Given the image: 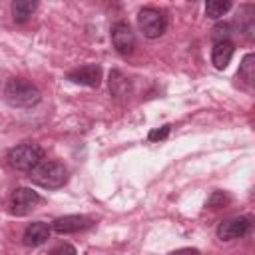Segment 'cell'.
<instances>
[{
    "instance_id": "277c9868",
    "label": "cell",
    "mask_w": 255,
    "mask_h": 255,
    "mask_svg": "<svg viewBox=\"0 0 255 255\" xmlns=\"http://www.w3.org/2000/svg\"><path fill=\"white\" fill-rule=\"evenodd\" d=\"M137 26L147 40H155L167 30V16L153 6H145L137 12Z\"/></svg>"
},
{
    "instance_id": "44dd1931",
    "label": "cell",
    "mask_w": 255,
    "mask_h": 255,
    "mask_svg": "<svg viewBox=\"0 0 255 255\" xmlns=\"http://www.w3.org/2000/svg\"><path fill=\"white\" fill-rule=\"evenodd\" d=\"M169 255H201L197 249H193V247H181V249H175V251H171Z\"/></svg>"
},
{
    "instance_id": "7a4b0ae2",
    "label": "cell",
    "mask_w": 255,
    "mask_h": 255,
    "mask_svg": "<svg viewBox=\"0 0 255 255\" xmlns=\"http://www.w3.org/2000/svg\"><path fill=\"white\" fill-rule=\"evenodd\" d=\"M28 177L32 183L44 187V189H60L68 181V169L60 161H40L34 169L28 171Z\"/></svg>"
},
{
    "instance_id": "52a82bcc",
    "label": "cell",
    "mask_w": 255,
    "mask_h": 255,
    "mask_svg": "<svg viewBox=\"0 0 255 255\" xmlns=\"http://www.w3.org/2000/svg\"><path fill=\"white\" fill-rule=\"evenodd\" d=\"M253 227V221L251 217H245V215H237V217H229V219H223L219 225H217V237L221 241H233V239H241L245 237Z\"/></svg>"
},
{
    "instance_id": "2e32d148",
    "label": "cell",
    "mask_w": 255,
    "mask_h": 255,
    "mask_svg": "<svg viewBox=\"0 0 255 255\" xmlns=\"http://www.w3.org/2000/svg\"><path fill=\"white\" fill-rule=\"evenodd\" d=\"M231 2H221V0H209L205 2V16L211 18V20H219L221 16H225L229 10H231Z\"/></svg>"
},
{
    "instance_id": "30bf717a",
    "label": "cell",
    "mask_w": 255,
    "mask_h": 255,
    "mask_svg": "<svg viewBox=\"0 0 255 255\" xmlns=\"http://www.w3.org/2000/svg\"><path fill=\"white\" fill-rule=\"evenodd\" d=\"M50 233H52V227L44 221H34L30 223L26 229H24V235H22V243L26 247H40L42 243H46L50 239Z\"/></svg>"
},
{
    "instance_id": "3957f363",
    "label": "cell",
    "mask_w": 255,
    "mask_h": 255,
    "mask_svg": "<svg viewBox=\"0 0 255 255\" xmlns=\"http://www.w3.org/2000/svg\"><path fill=\"white\" fill-rule=\"evenodd\" d=\"M6 161L12 169H18V171H30L34 169L40 161H44V147L38 145V143H20L16 147H12L8 153H6Z\"/></svg>"
},
{
    "instance_id": "ac0fdd59",
    "label": "cell",
    "mask_w": 255,
    "mask_h": 255,
    "mask_svg": "<svg viewBox=\"0 0 255 255\" xmlns=\"http://www.w3.org/2000/svg\"><path fill=\"white\" fill-rule=\"evenodd\" d=\"M229 36H231V24H227V22H219V24L213 28V32H211V38H213L215 42L229 40Z\"/></svg>"
},
{
    "instance_id": "7c38bea8",
    "label": "cell",
    "mask_w": 255,
    "mask_h": 255,
    "mask_svg": "<svg viewBox=\"0 0 255 255\" xmlns=\"http://www.w3.org/2000/svg\"><path fill=\"white\" fill-rule=\"evenodd\" d=\"M108 84H110V94H112L116 100H126V98H129V94H131V82H129V78L124 76L120 70H112V72H110Z\"/></svg>"
},
{
    "instance_id": "4fadbf2b",
    "label": "cell",
    "mask_w": 255,
    "mask_h": 255,
    "mask_svg": "<svg viewBox=\"0 0 255 255\" xmlns=\"http://www.w3.org/2000/svg\"><path fill=\"white\" fill-rule=\"evenodd\" d=\"M36 8H38L36 0H16V2H12V8H10L12 10V20L16 24H24L32 18Z\"/></svg>"
},
{
    "instance_id": "9c48e42d",
    "label": "cell",
    "mask_w": 255,
    "mask_h": 255,
    "mask_svg": "<svg viewBox=\"0 0 255 255\" xmlns=\"http://www.w3.org/2000/svg\"><path fill=\"white\" fill-rule=\"evenodd\" d=\"M94 225V221L86 215H64L52 221V231L60 233V235H68V233H78L84 229H90Z\"/></svg>"
},
{
    "instance_id": "e0dca14e",
    "label": "cell",
    "mask_w": 255,
    "mask_h": 255,
    "mask_svg": "<svg viewBox=\"0 0 255 255\" xmlns=\"http://www.w3.org/2000/svg\"><path fill=\"white\" fill-rule=\"evenodd\" d=\"M231 201V197L225 193V191H213L211 195H209V199L205 201V207H209V209H221L223 205H227Z\"/></svg>"
},
{
    "instance_id": "8fae6325",
    "label": "cell",
    "mask_w": 255,
    "mask_h": 255,
    "mask_svg": "<svg viewBox=\"0 0 255 255\" xmlns=\"http://www.w3.org/2000/svg\"><path fill=\"white\" fill-rule=\"evenodd\" d=\"M235 46L231 40H223V42H215V46L211 48V64L215 70H225L233 58Z\"/></svg>"
},
{
    "instance_id": "d6986e66",
    "label": "cell",
    "mask_w": 255,
    "mask_h": 255,
    "mask_svg": "<svg viewBox=\"0 0 255 255\" xmlns=\"http://www.w3.org/2000/svg\"><path fill=\"white\" fill-rule=\"evenodd\" d=\"M169 131H171V126L165 124V126H161V128L151 129V131L147 133V139H149V141H161V139H165V137L169 135Z\"/></svg>"
},
{
    "instance_id": "8992f818",
    "label": "cell",
    "mask_w": 255,
    "mask_h": 255,
    "mask_svg": "<svg viewBox=\"0 0 255 255\" xmlns=\"http://www.w3.org/2000/svg\"><path fill=\"white\" fill-rule=\"evenodd\" d=\"M40 201H42V197L38 195V191L30 189V187H16L10 195L8 207H10L12 215L22 217V215H28Z\"/></svg>"
},
{
    "instance_id": "9a60e30c",
    "label": "cell",
    "mask_w": 255,
    "mask_h": 255,
    "mask_svg": "<svg viewBox=\"0 0 255 255\" xmlns=\"http://www.w3.org/2000/svg\"><path fill=\"white\" fill-rule=\"evenodd\" d=\"M237 76H239L247 86H253V82H255V54L249 52V54L243 56V60H241V64H239Z\"/></svg>"
},
{
    "instance_id": "ffe728a7",
    "label": "cell",
    "mask_w": 255,
    "mask_h": 255,
    "mask_svg": "<svg viewBox=\"0 0 255 255\" xmlns=\"http://www.w3.org/2000/svg\"><path fill=\"white\" fill-rule=\"evenodd\" d=\"M48 255H78L76 247L70 245V243H62V245H56Z\"/></svg>"
},
{
    "instance_id": "5b68a950",
    "label": "cell",
    "mask_w": 255,
    "mask_h": 255,
    "mask_svg": "<svg viewBox=\"0 0 255 255\" xmlns=\"http://www.w3.org/2000/svg\"><path fill=\"white\" fill-rule=\"evenodd\" d=\"M110 38H112V44L116 48V52L120 56H129L133 54L135 46H137V40H135V32L131 30V26L124 20L116 22L112 26V32H110Z\"/></svg>"
},
{
    "instance_id": "ba28073f",
    "label": "cell",
    "mask_w": 255,
    "mask_h": 255,
    "mask_svg": "<svg viewBox=\"0 0 255 255\" xmlns=\"http://www.w3.org/2000/svg\"><path fill=\"white\" fill-rule=\"evenodd\" d=\"M66 78L72 84H80V86H88V88H100V84H102V66L100 64H86L82 68L72 70Z\"/></svg>"
},
{
    "instance_id": "6da1fadb",
    "label": "cell",
    "mask_w": 255,
    "mask_h": 255,
    "mask_svg": "<svg viewBox=\"0 0 255 255\" xmlns=\"http://www.w3.org/2000/svg\"><path fill=\"white\" fill-rule=\"evenodd\" d=\"M4 98L14 108H32L40 104L42 92L38 90V86L24 78H10L4 86Z\"/></svg>"
},
{
    "instance_id": "5bb4252c",
    "label": "cell",
    "mask_w": 255,
    "mask_h": 255,
    "mask_svg": "<svg viewBox=\"0 0 255 255\" xmlns=\"http://www.w3.org/2000/svg\"><path fill=\"white\" fill-rule=\"evenodd\" d=\"M253 12L255 8L251 4H245L239 8V18H237V24H239V32H243L247 38L253 36V30H255V18H253Z\"/></svg>"
}]
</instances>
